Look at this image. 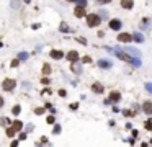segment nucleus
<instances>
[{
	"instance_id": "f257e3e1",
	"label": "nucleus",
	"mask_w": 152,
	"mask_h": 147,
	"mask_svg": "<svg viewBox=\"0 0 152 147\" xmlns=\"http://www.w3.org/2000/svg\"><path fill=\"white\" fill-rule=\"evenodd\" d=\"M85 18H87V26H89V28H97V26H100V23H102V18L97 13H89Z\"/></svg>"
},
{
	"instance_id": "f03ea898",
	"label": "nucleus",
	"mask_w": 152,
	"mask_h": 147,
	"mask_svg": "<svg viewBox=\"0 0 152 147\" xmlns=\"http://www.w3.org/2000/svg\"><path fill=\"white\" fill-rule=\"evenodd\" d=\"M15 87H17V80H13V79H5V80L2 82V88H4L5 92H12Z\"/></svg>"
},
{
	"instance_id": "7ed1b4c3",
	"label": "nucleus",
	"mask_w": 152,
	"mask_h": 147,
	"mask_svg": "<svg viewBox=\"0 0 152 147\" xmlns=\"http://www.w3.org/2000/svg\"><path fill=\"white\" fill-rule=\"evenodd\" d=\"M67 61L71 64H75V62H79V59H80V57H79V53L77 51H71V53H67Z\"/></svg>"
},
{
	"instance_id": "20e7f679",
	"label": "nucleus",
	"mask_w": 152,
	"mask_h": 147,
	"mask_svg": "<svg viewBox=\"0 0 152 147\" xmlns=\"http://www.w3.org/2000/svg\"><path fill=\"white\" fill-rule=\"evenodd\" d=\"M124 51H126L128 56H133V57H136V59H141V53H139L138 49H134V48H124Z\"/></svg>"
},
{
	"instance_id": "39448f33",
	"label": "nucleus",
	"mask_w": 152,
	"mask_h": 147,
	"mask_svg": "<svg viewBox=\"0 0 152 147\" xmlns=\"http://www.w3.org/2000/svg\"><path fill=\"white\" fill-rule=\"evenodd\" d=\"M92 92L93 93H103V92H105V87H103L102 84H100V82H93L92 84Z\"/></svg>"
},
{
	"instance_id": "423d86ee",
	"label": "nucleus",
	"mask_w": 152,
	"mask_h": 147,
	"mask_svg": "<svg viewBox=\"0 0 152 147\" xmlns=\"http://www.w3.org/2000/svg\"><path fill=\"white\" fill-rule=\"evenodd\" d=\"M74 15L77 18H84V17H87V10H85L84 7H79L77 5V7L74 8Z\"/></svg>"
},
{
	"instance_id": "0eeeda50",
	"label": "nucleus",
	"mask_w": 152,
	"mask_h": 147,
	"mask_svg": "<svg viewBox=\"0 0 152 147\" xmlns=\"http://www.w3.org/2000/svg\"><path fill=\"white\" fill-rule=\"evenodd\" d=\"M121 100V93L120 92H111L110 97H108V102L110 103H118Z\"/></svg>"
},
{
	"instance_id": "6e6552de",
	"label": "nucleus",
	"mask_w": 152,
	"mask_h": 147,
	"mask_svg": "<svg viewBox=\"0 0 152 147\" xmlns=\"http://www.w3.org/2000/svg\"><path fill=\"white\" fill-rule=\"evenodd\" d=\"M110 28L113 30V31H118V30H121V20H118V18H113V20H110Z\"/></svg>"
},
{
	"instance_id": "1a4fd4ad",
	"label": "nucleus",
	"mask_w": 152,
	"mask_h": 147,
	"mask_svg": "<svg viewBox=\"0 0 152 147\" xmlns=\"http://www.w3.org/2000/svg\"><path fill=\"white\" fill-rule=\"evenodd\" d=\"M142 111H144L146 115L152 116V102H144L142 103Z\"/></svg>"
},
{
	"instance_id": "9d476101",
	"label": "nucleus",
	"mask_w": 152,
	"mask_h": 147,
	"mask_svg": "<svg viewBox=\"0 0 152 147\" xmlns=\"http://www.w3.org/2000/svg\"><path fill=\"white\" fill-rule=\"evenodd\" d=\"M133 39V36L129 35V33H121V35H118V41L120 43H129Z\"/></svg>"
},
{
	"instance_id": "9b49d317",
	"label": "nucleus",
	"mask_w": 152,
	"mask_h": 147,
	"mask_svg": "<svg viewBox=\"0 0 152 147\" xmlns=\"http://www.w3.org/2000/svg\"><path fill=\"white\" fill-rule=\"evenodd\" d=\"M121 7H123L124 10H131V8L134 7V2H133V0H121Z\"/></svg>"
},
{
	"instance_id": "f8f14e48",
	"label": "nucleus",
	"mask_w": 152,
	"mask_h": 147,
	"mask_svg": "<svg viewBox=\"0 0 152 147\" xmlns=\"http://www.w3.org/2000/svg\"><path fill=\"white\" fill-rule=\"evenodd\" d=\"M49 56L53 57V59H62L64 53H62V51H57V49H53V51L49 53Z\"/></svg>"
},
{
	"instance_id": "ddd939ff",
	"label": "nucleus",
	"mask_w": 152,
	"mask_h": 147,
	"mask_svg": "<svg viewBox=\"0 0 152 147\" xmlns=\"http://www.w3.org/2000/svg\"><path fill=\"white\" fill-rule=\"evenodd\" d=\"M98 67H102V69H110L111 67V62L106 59H100L98 61Z\"/></svg>"
},
{
	"instance_id": "4468645a",
	"label": "nucleus",
	"mask_w": 152,
	"mask_h": 147,
	"mask_svg": "<svg viewBox=\"0 0 152 147\" xmlns=\"http://www.w3.org/2000/svg\"><path fill=\"white\" fill-rule=\"evenodd\" d=\"M12 126H13V128H15V131L18 133V131H21V129H23V126H25V124H23V122H21L20 119H15V121L12 122Z\"/></svg>"
},
{
	"instance_id": "2eb2a0df",
	"label": "nucleus",
	"mask_w": 152,
	"mask_h": 147,
	"mask_svg": "<svg viewBox=\"0 0 152 147\" xmlns=\"http://www.w3.org/2000/svg\"><path fill=\"white\" fill-rule=\"evenodd\" d=\"M59 31L61 33H71V28L67 26V23H64V21H62V23L59 24Z\"/></svg>"
},
{
	"instance_id": "dca6fc26",
	"label": "nucleus",
	"mask_w": 152,
	"mask_h": 147,
	"mask_svg": "<svg viewBox=\"0 0 152 147\" xmlns=\"http://www.w3.org/2000/svg\"><path fill=\"white\" fill-rule=\"evenodd\" d=\"M131 36H133V39H134L136 43H142V41H144V36H142L141 33H133Z\"/></svg>"
},
{
	"instance_id": "f3484780",
	"label": "nucleus",
	"mask_w": 152,
	"mask_h": 147,
	"mask_svg": "<svg viewBox=\"0 0 152 147\" xmlns=\"http://www.w3.org/2000/svg\"><path fill=\"white\" fill-rule=\"evenodd\" d=\"M0 126L8 128V126H12V121H10L8 118H0Z\"/></svg>"
},
{
	"instance_id": "a211bd4d",
	"label": "nucleus",
	"mask_w": 152,
	"mask_h": 147,
	"mask_svg": "<svg viewBox=\"0 0 152 147\" xmlns=\"http://www.w3.org/2000/svg\"><path fill=\"white\" fill-rule=\"evenodd\" d=\"M149 26H151V20H149V18H144V20L141 21V28L142 30H149Z\"/></svg>"
},
{
	"instance_id": "6ab92c4d",
	"label": "nucleus",
	"mask_w": 152,
	"mask_h": 147,
	"mask_svg": "<svg viewBox=\"0 0 152 147\" xmlns=\"http://www.w3.org/2000/svg\"><path fill=\"white\" fill-rule=\"evenodd\" d=\"M5 133H7V136H8V137H15V134H17V131H15V128H13V126H8Z\"/></svg>"
},
{
	"instance_id": "aec40b11",
	"label": "nucleus",
	"mask_w": 152,
	"mask_h": 147,
	"mask_svg": "<svg viewBox=\"0 0 152 147\" xmlns=\"http://www.w3.org/2000/svg\"><path fill=\"white\" fill-rule=\"evenodd\" d=\"M20 113H21V106L20 105H15L13 108H12V115H13V116H18Z\"/></svg>"
},
{
	"instance_id": "412c9836",
	"label": "nucleus",
	"mask_w": 152,
	"mask_h": 147,
	"mask_svg": "<svg viewBox=\"0 0 152 147\" xmlns=\"http://www.w3.org/2000/svg\"><path fill=\"white\" fill-rule=\"evenodd\" d=\"M144 128H146L147 131H151V133H152V118L146 119V122H144Z\"/></svg>"
},
{
	"instance_id": "4be33fe9",
	"label": "nucleus",
	"mask_w": 152,
	"mask_h": 147,
	"mask_svg": "<svg viewBox=\"0 0 152 147\" xmlns=\"http://www.w3.org/2000/svg\"><path fill=\"white\" fill-rule=\"evenodd\" d=\"M121 113H123V116H126V118H131V116H134V115H136L134 111H131V110H123Z\"/></svg>"
},
{
	"instance_id": "5701e85b",
	"label": "nucleus",
	"mask_w": 152,
	"mask_h": 147,
	"mask_svg": "<svg viewBox=\"0 0 152 147\" xmlns=\"http://www.w3.org/2000/svg\"><path fill=\"white\" fill-rule=\"evenodd\" d=\"M71 69H72V70H74V72H75V74H80V72H82V69H80V66H79V64H77V62H75V64H72V66H71Z\"/></svg>"
},
{
	"instance_id": "b1692460",
	"label": "nucleus",
	"mask_w": 152,
	"mask_h": 147,
	"mask_svg": "<svg viewBox=\"0 0 152 147\" xmlns=\"http://www.w3.org/2000/svg\"><path fill=\"white\" fill-rule=\"evenodd\" d=\"M61 131H62L61 124H54V128H53V134H61Z\"/></svg>"
},
{
	"instance_id": "393cba45",
	"label": "nucleus",
	"mask_w": 152,
	"mask_h": 147,
	"mask_svg": "<svg viewBox=\"0 0 152 147\" xmlns=\"http://www.w3.org/2000/svg\"><path fill=\"white\" fill-rule=\"evenodd\" d=\"M51 72V67H49V64H44V66H43V74H49Z\"/></svg>"
},
{
	"instance_id": "a878e982",
	"label": "nucleus",
	"mask_w": 152,
	"mask_h": 147,
	"mask_svg": "<svg viewBox=\"0 0 152 147\" xmlns=\"http://www.w3.org/2000/svg\"><path fill=\"white\" fill-rule=\"evenodd\" d=\"M44 111H46V108H36L35 110V115L41 116V115H44Z\"/></svg>"
},
{
	"instance_id": "bb28decb",
	"label": "nucleus",
	"mask_w": 152,
	"mask_h": 147,
	"mask_svg": "<svg viewBox=\"0 0 152 147\" xmlns=\"http://www.w3.org/2000/svg\"><path fill=\"white\" fill-rule=\"evenodd\" d=\"M33 131H35V124H31V122H30V124H26V134L33 133Z\"/></svg>"
},
{
	"instance_id": "cd10ccee",
	"label": "nucleus",
	"mask_w": 152,
	"mask_h": 147,
	"mask_svg": "<svg viewBox=\"0 0 152 147\" xmlns=\"http://www.w3.org/2000/svg\"><path fill=\"white\" fill-rule=\"evenodd\" d=\"M75 2H77V5L79 7H87V0H75Z\"/></svg>"
},
{
	"instance_id": "c85d7f7f",
	"label": "nucleus",
	"mask_w": 152,
	"mask_h": 147,
	"mask_svg": "<svg viewBox=\"0 0 152 147\" xmlns=\"http://www.w3.org/2000/svg\"><path fill=\"white\" fill-rule=\"evenodd\" d=\"M82 62H84V64H90V62H92V57H90V56H84Z\"/></svg>"
},
{
	"instance_id": "c756f323",
	"label": "nucleus",
	"mask_w": 152,
	"mask_h": 147,
	"mask_svg": "<svg viewBox=\"0 0 152 147\" xmlns=\"http://www.w3.org/2000/svg\"><path fill=\"white\" fill-rule=\"evenodd\" d=\"M26 137H28V134H26V133H20V136H18V141H26Z\"/></svg>"
},
{
	"instance_id": "7c9ffc66",
	"label": "nucleus",
	"mask_w": 152,
	"mask_h": 147,
	"mask_svg": "<svg viewBox=\"0 0 152 147\" xmlns=\"http://www.w3.org/2000/svg\"><path fill=\"white\" fill-rule=\"evenodd\" d=\"M144 87H146V90H147L149 93H152V82H147V84H146Z\"/></svg>"
},
{
	"instance_id": "2f4dec72",
	"label": "nucleus",
	"mask_w": 152,
	"mask_h": 147,
	"mask_svg": "<svg viewBox=\"0 0 152 147\" xmlns=\"http://www.w3.org/2000/svg\"><path fill=\"white\" fill-rule=\"evenodd\" d=\"M46 121H48V124H54V122H56V119H54V116H48Z\"/></svg>"
},
{
	"instance_id": "473e14b6",
	"label": "nucleus",
	"mask_w": 152,
	"mask_h": 147,
	"mask_svg": "<svg viewBox=\"0 0 152 147\" xmlns=\"http://www.w3.org/2000/svg\"><path fill=\"white\" fill-rule=\"evenodd\" d=\"M18 144H20V141L13 139V141H12V144H10V147H18Z\"/></svg>"
},
{
	"instance_id": "72a5a7b5",
	"label": "nucleus",
	"mask_w": 152,
	"mask_h": 147,
	"mask_svg": "<svg viewBox=\"0 0 152 147\" xmlns=\"http://www.w3.org/2000/svg\"><path fill=\"white\" fill-rule=\"evenodd\" d=\"M97 2H98V4H102V5H105V4H110L111 0H97Z\"/></svg>"
},
{
	"instance_id": "f704fd0d",
	"label": "nucleus",
	"mask_w": 152,
	"mask_h": 147,
	"mask_svg": "<svg viewBox=\"0 0 152 147\" xmlns=\"http://www.w3.org/2000/svg\"><path fill=\"white\" fill-rule=\"evenodd\" d=\"M39 139H41V144H46V142H48V137H46V136L39 137Z\"/></svg>"
},
{
	"instance_id": "c9c22d12",
	"label": "nucleus",
	"mask_w": 152,
	"mask_h": 147,
	"mask_svg": "<svg viewBox=\"0 0 152 147\" xmlns=\"http://www.w3.org/2000/svg\"><path fill=\"white\" fill-rule=\"evenodd\" d=\"M18 62H20V61H18V59H15L13 62H12V67H17V66H18Z\"/></svg>"
},
{
	"instance_id": "e433bc0d",
	"label": "nucleus",
	"mask_w": 152,
	"mask_h": 147,
	"mask_svg": "<svg viewBox=\"0 0 152 147\" xmlns=\"http://www.w3.org/2000/svg\"><path fill=\"white\" fill-rule=\"evenodd\" d=\"M71 108H72V110H77V108H79V103H72Z\"/></svg>"
},
{
	"instance_id": "4c0bfd02",
	"label": "nucleus",
	"mask_w": 152,
	"mask_h": 147,
	"mask_svg": "<svg viewBox=\"0 0 152 147\" xmlns=\"http://www.w3.org/2000/svg\"><path fill=\"white\" fill-rule=\"evenodd\" d=\"M5 105V100H4V98H2V97H0V108H2V106H4Z\"/></svg>"
},
{
	"instance_id": "58836bf2",
	"label": "nucleus",
	"mask_w": 152,
	"mask_h": 147,
	"mask_svg": "<svg viewBox=\"0 0 152 147\" xmlns=\"http://www.w3.org/2000/svg\"><path fill=\"white\" fill-rule=\"evenodd\" d=\"M59 95H61V97H66L67 93H66V90H59Z\"/></svg>"
},
{
	"instance_id": "ea45409f",
	"label": "nucleus",
	"mask_w": 152,
	"mask_h": 147,
	"mask_svg": "<svg viewBox=\"0 0 152 147\" xmlns=\"http://www.w3.org/2000/svg\"><path fill=\"white\" fill-rule=\"evenodd\" d=\"M23 2H25V4H30V2H31V0H23Z\"/></svg>"
},
{
	"instance_id": "a19ab883",
	"label": "nucleus",
	"mask_w": 152,
	"mask_h": 147,
	"mask_svg": "<svg viewBox=\"0 0 152 147\" xmlns=\"http://www.w3.org/2000/svg\"><path fill=\"white\" fill-rule=\"evenodd\" d=\"M36 147H41V142H38V144H36Z\"/></svg>"
},
{
	"instance_id": "79ce46f5",
	"label": "nucleus",
	"mask_w": 152,
	"mask_h": 147,
	"mask_svg": "<svg viewBox=\"0 0 152 147\" xmlns=\"http://www.w3.org/2000/svg\"><path fill=\"white\" fill-rule=\"evenodd\" d=\"M66 2H75V0H66Z\"/></svg>"
}]
</instances>
